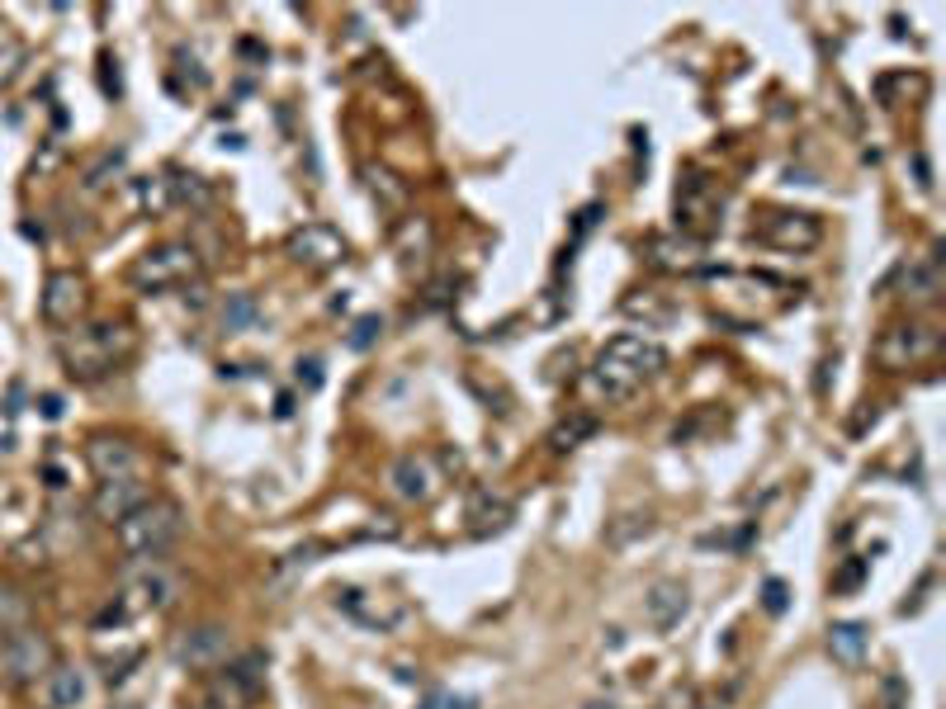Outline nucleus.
<instances>
[{"label":"nucleus","instance_id":"obj_32","mask_svg":"<svg viewBox=\"0 0 946 709\" xmlns=\"http://www.w3.org/2000/svg\"><path fill=\"white\" fill-rule=\"evenodd\" d=\"M378 331H384V318H360L355 331H351V345L355 351H370V345L378 341Z\"/></svg>","mask_w":946,"mask_h":709},{"label":"nucleus","instance_id":"obj_31","mask_svg":"<svg viewBox=\"0 0 946 709\" xmlns=\"http://www.w3.org/2000/svg\"><path fill=\"white\" fill-rule=\"evenodd\" d=\"M649 530H653V516H649V511H629V516H620V520H615V525L606 530V540L620 549V544L635 540V534H649Z\"/></svg>","mask_w":946,"mask_h":709},{"label":"nucleus","instance_id":"obj_19","mask_svg":"<svg viewBox=\"0 0 946 709\" xmlns=\"http://www.w3.org/2000/svg\"><path fill=\"white\" fill-rule=\"evenodd\" d=\"M719 195L710 185H701V180H691L682 195H676V223L682 228H696V232H710V228H719Z\"/></svg>","mask_w":946,"mask_h":709},{"label":"nucleus","instance_id":"obj_26","mask_svg":"<svg viewBox=\"0 0 946 709\" xmlns=\"http://www.w3.org/2000/svg\"><path fill=\"white\" fill-rule=\"evenodd\" d=\"M828 653L843 662V667H857L861 662V653H866V629L861 624H833L828 629Z\"/></svg>","mask_w":946,"mask_h":709},{"label":"nucleus","instance_id":"obj_37","mask_svg":"<svg viewBox=\"0 0 946 709\" xmlns=\"http://www.w3.org/2000/svg\"><path fill=\"white\" fill-rule=\"evenodd\" d=\"M596 218H602V203H587V209L578 213V236H587V232H592V223H596Z\"/></svg>","mask_w":946,"mask_h":709},{"label":"nucleus","instance_id":"obj_20","mask_svg":"<svg viewBox=\"0 0 946 709\" xmlns=\"http://www.w3.org/2000/svg\"><path fill=\"white\" fill-rule=\"evenodd\" d=\"M899 284H904V298L909 303H937L942 298V261L937 256H923V261H909L904 270H899Z\"/></svg>","mask_w":946,"mask_h":709},{"label":"nucleus","instance_id":"obj_9","mask_svg":"<svg viewBox=\"0 0 946 709\" xmlns=\"http://www.w3.org/2000/svg\"><path fill=\"white\" fill-rule=\"evenodd\" d=\"M440 487H446V459L440 454H398L388 464V492L407 507H426Z\"/></svg>","mask_w":946,"mask_h":709},{"label":"nucleus","instance_id":"obj_35","mask_svg":"<svg viewBox=\"0 0 946 709\" xmlns=\"http://www.w3.org/2000/svg\"><path fill=\"white\" fill-rule=\"evenodd\" d=\"M762 596H767L762 606H767L771 614H781V610H785V581H767V591H762Z\"/></svg>","mask_w":946,"mask_h":709},{"label":"nucleus","instance_id":"obj_15","mask_svg":"<svg viewBox=\"0 0 946 709\" xmlns=\"http://www.w3.org/2000/svg\"><path fill=\"white\" fill-rule=\"evenodd\" d=\"M691 610V591L686 581L676 577H658L649 591H644V620H649V629H658V634H668V629L682 624V614Z\"/></svg>","mask_w":946,"mask_h":709},{"label":"nucleus","instance_id":"obj_33","mask_svg":"<svg viewBox=\"0 0 946 709\" xmlns=\"http://www.w3.org/2000/svg\"><path fill=\"white\" fill-rule=\"evenodd\" d=\"M880 709H909V690H904V682H899V676H886V682H880Z\"/></svg>","mask_w":946,"mask_h":709},{"label":"nucleus","instance_id":"obj_27","mask_svg":"<svg viewBox=\"0 0 946 709\" xmlns=\"http://www.w3.org/2000/svg\"><path fill=\"white\" fill-rule=\"evenodd\" d=\"M365 180H370V195H374L378 203H384V209H393V213H403V209H407V180H398L388 166H370V170H365Z\"/></svg>","mask_w":946,"mask_h":709},{"label":"nucleus","instance_id":"obj_23","mask_svg":"<svg viewBox=\"0 0 946 709\" xmlns=\"http://www.w3.org/2000/svg\"><path fill=\"white\" fill-rule=\"evenodd\" d=\"M133 199H138L142 218H162V213H170V203H176V189H170L166 176H147V180H133Z\"/></svg>","mask_w":946,"mask_h":709},{"label":"nucleus","instance_id":"obj_4","mask_svg":"<svg viewBox=\"0 0 946 709\" xmlns=\"http://www.w3.org/2000/svg\"><path fill=\"white\" fill-rule=\"evenodd\" d=\"M53 662H57V649L38 624L20 629V634H6L0 639V686H10V690L38 686L53 672Z\"/></svg>","mask_w":946,"mask_h":709},{"label":"nucleus","instance_id":"obj_18","mask_svg":"<svg viewBox=\"0 0 946 709\" xmlns=\"http://www.w3.org/2000/svg\"><path fill=\"white\" fill-rule=\"evenodd\" d=\"M86 672L81 667H67V662H53V672L38 682V696H43V709H76L86 700Z\"/></svg>","mask_w":946,"mask_h":709},{"label":"nucleus","instance_id":"obj_24","mask_svg":"<svg viewBox=\"0 0 946 709\" xmlns=\"http://www.w3.org/2000/svg\"><path fill=\"white\" fill-rule=\"evenodd\" d=\"M256 318H261V308H256V298H251V293H228L223 308H218V326H223L228 336H242V331H251V326H256Z\"/></svg>","mask_w":946,"mask_h":709},{"label":"nucleus","instance_id":"obj_8","mask_svg":"<svg viewBox=\"0 0 946 709\" xmlns=\"http://www.w3.org/2000/svg\"><path fill=\"white\" fill-rule=\"evenodd\" d=\"M331 606L341 614H351L355 624L374 629V634H398V629L413 624V606L393 591H365V587H337L331 591Z\"/></svg>","mask_w":946,"mask_h":709},{"label":"nucleus","instance_id":"obj_34","mask_svg":"<svg viewBox=\"0 0 946 709\" xmlns=\"http://www.w3.org/2000/svg\"><path fill=\"white\" fill-rule=\"evenodd\" d=\"M861 577H866V558H857V563H847V567H843V573H838V577H833V591H851V587H857V581H861Z\"/></svg>","mask_w":946,"mask_h":709},{"label":"nucleus","instance_id":"obj_10","mask_svg":"<svg viewBox=\"0 0 946 709\" xmlns=\"http://www.w3.org/2000/svg\"><path fill=\"white\" fill-rule=\"evenodd\" d=\"M86 308H90V284L86 275L76 270H53L43 279V293H38V312L47 326L57 331H72L86 322Z\"/></svg>","mask_w":946,"mask_h":709},{"label":"nucleus","instance_id":"obj_11","mask_svg":"<svg viewBox=\"0 0 946 709\" xmlns=\"http://www.w3.org/2000/svg\"><path fill=\"white\" fill-rule=\"evenodd\" d=\"M752 236L762 246H777V251H814L824 242V223L804 209H771V213L757 218Z\"/></svg>","mask_w":946,"mask_h":709},{"label":"nucleus","instance_id":"obj_5","mask_svg":"<svg viewBox=\"0 0 946 709\" xmlns=\"http://www.w3.org/2000/svg\"><path fill=\"white\" fill-rule=\"evenodd\" d=\"M189 279H199V251L185 242H162L129 265V284L142 293H166V289H189Z\"/></svg>","mask_w":946,"mask_h":709},{"label":"nucleus","instance_id":"obj_14","mask_svg":"<svg viewBox=\"0 0 946 709\" xmlns=\"http://www.w3.org/2000/svg\"><path fill=\"white\" fill-rule=\"evenodd\" d=\"M86 464L100 483H119V478H142V454L138 445L119 435H90L86 440Z\"/></svg>","mask_w":946,"mask_h":709},{"label":"nucleus","instance_id":"obj_17","mask_svg":"<svg viewBox=\"0 0 946 709\" xmlns=\"http://www.w3.org/2000/svg\"><path fill=\"white\" fill-rule=\"evenodd\" d=\"M512 511H516V501L502 492V487H473L469 492V507H464V520H469V530L473 534H487V530H502L512 520Z\"/></svg>","mask_w":946,"mask_h":709},{"label":"nucleus","instance_id":"obj_39","mask_svg":"<svg viewBox=\"0 0 946 709\" xmlns=\"http://www.w3.org/2000/svg\"><path fill=\"white\" fill-rule=\"evenodd\" d=\"M43 417H47V421L62 417V398H57V392H47V398H43Z\"/></svg>","mask_w":946,"mask_h":709},{"label":"nucleus","instance_id":"obj_28","mask_svg":"<svg viewBox=\"0 0 946 709\" xmlns=\"http://www.w3.org/2000/svg\"><path fill=\"white\" fill-rule=\"evenodd\" d=\"M123 162H129V156H123L119 147H114V152H100V156H95V162H90V170L81 176L86 195H100V189H109V185H114V180L123 176Z\"/></svg>","mask_w":946,"mask_h":709},{"label":"nucleus","instance_id":"obj_13","mask_svg":"<svg viewBox=\"0 0 946 709\" xmlns=\"http://www.w3.org/2000/svg\"><path fill=\"white\" fill-rule=\"evenodd\" d=\"M228 653H232V634H228V624H213V620L185 629L176 639V649H170L176 667H185V672H213L228 662Z\"/></svg>","mask_w":946,"mask_h":709},{"label":"nucleus","instance_id":"obj_30","mask_svg":"<svg viewBox=\"0 0 946 709\" xmlns=\"http://www.w3.org/2000/svg\"><path fill=\"white\" fill-rule=\"evenodd\" d=\"M426 246H431V228H426V218H403V228H398V256L403 261L426 256Z\"/></svg>","mask_w":946,"mask_h":709},{"label":"nucleus","instance_id":"obj_41","mask_svg":"<svg viewBox=\"0 0 946 709\" xmlns=\"http://www.w3.org/2000/svg\"><path fill=\"white\" fill-rule=\"evenodd\" d=\"M587 709H615V705H587Z\"/></svg>","mask_w":946,"mask_h":709},{"label":"nucleus","instance_id":"obj_6","mask_svg":"<svg viewBox=\"0 0 946 709\" xmlns=\"http://www.w3.org/2000/svg\"><path fill=\"white\" fill-rule=\"evenodd\" d=\"M180 581L166 573L162 558H133V567L123 573V587H119V601L114 610L123 620H133V614H152V610H166L176 601Z\"/></svg>","mask_w":946,"mask_h":709},{"label":"nucleus","instance_id":"obj_3","mask_svg":"<svg viewBox=\"0 0 946 709\" xmlns=\"http://www.w3.org/2000/svg\"><path fill=\"white\" fill-rule=\"evenodd\" d=\"M180 534H185V511H180V501H170V497L142 501L133 516L119 520V544L129 558H162L176 549Z\"/></svg>","mask_w":946,"mask_h":709},{"label":"nucleus","instance_id":"obj_16","mask_svg":"<svg viewBox=\"0 0 946 709\" xmlns=\"http://www.w3.org/2000/svg\"><path fill=\"white\" fill-rule=\"evenodd\" d=\"M156 492H152V483L147 478H119V483H100L95 487V516L100 520H109V525H119L123 516H133L142 501H152Z\"/></svg>","mask_w":946,"mask_h":709},{"label":"nucleus","instance_id":"obj_38","mask_svg":"<svg viewBox=\"0 0 946 709\" xmlns=\"http://www.w3.org/2000/svg\"><path fill=\"white\" fill-rule=\"evenodd\" d=\"M298 378H304L308 388H322V365L318 359H308V365H298Z\"/></svg>","mask_w":946,"mask_h":709},{"label":"nucleus","instance_id":"obj_25","mask_svg":"<svg viewBox=\"0 0 946 709\" xmlns=\"http://www.w3.org/2000/svg\"><path fill=\"white\" fill-rule=\"evenodd\" d=\"M24 67H29V47H24V38L14 34L6 20H0V86H14Z\"/></svg>","mask_w":946,"mask_h":709},{"label":"nucleus","instance_id":"obj_22","mask_svg":"<svg viewBox=\"0 0 946 709\" xmlns=\"http://www.w3.org/2000/svg\"><path fill=\"white\" fill-rule=\"evenodd\" d=\"M29 624H34V601L14 581H0V634H20Z\"/></svg>","mask_w":946,"mask_h":709},{"label":"nucleus","instance_id":"obj_7","mask_svg":"<svg viewBox=\"0 0 946 709\" xmlns=\"http://www.w3.org/2000/svg\"><path fill=\"white\" fill-rule=\"evenodd\" d=\"M876 365L880 369H913V365H927V359L942 355V331L933 322H894L876 336L871 345Z\"/></svg>","mask_w":946,"mask_h":709},{"label":"nucleus","instance_id":"obj_12","mask_svg":"<svg viewBox=\"0 0 946 709\" xmlns=\"http://www.w3.org/2000/svg\"><path fill=\"white\" fill-rule=\"evenodd\" d=\"M345 236L337 228L327 223H304L298 232H289V242H284V256H289L294 265H304V270L322 275V270H337V265L345 261Z\"/></svg>","mask_w":946,"mask_h":709},{"label":"nucleus","instance_id":"obj_2","mask_svg":"<svg viewBox=\"0 0 946 709\" xmlns=\"http://www.w3.org/2000/svg\"><path fill=\"white\" fill-rule=\"evenodd\" d=\"M138 351V331L123 318H105V322H81L72 331H62L57 355L76 384H95V378L114 374L123 359Z\"/></svg>","mask_w":946,"mask_h":709},{"label":"nucleus","instance_id":"obj_36","mask_svg":"<svg viewBox=\"0 0 946 709\" xmlns=\"http://www.w3.org/2000/svg\"><path fill=\"white\" fill-rule=\"evenodd\" d=\"M913 176H919V189H933V170H927L923 152H913Z\"/></svg>","mask_w":946,"mask_h":709},{"label":"nucleus","instance_id":"obj_29","mask_svg":"<svg viewBox=\"0 0 946 709\" xmlns=\"http://www.w3.org/2000/svg\"><path fill=\"white\" fill-rule=\"evenodd\" d=\"M596 431V421L587 417V412H573L568 421H559L554 431H549V450H559V454H568V450H578L582 440H587Z\"/></svg>","mask_w":946,"mask_h":709},{"label":"nucleus","instance_id":"obj_21","mask_svg":"<svg viewBox=\"0 0 946 709\" xmlns=\"http://www.w3.org/2000/svg\"><path fill=\"white\" fill-rule=\"evenodd\" d=\"M649 251H653L649 261L658 270H701V246L691 242V236H682V242H676V236H658Z\"/></svg>","mask_w":946,"mask_h":709},{"label":"nucleus","instance_id":"obj_40","mask_svg":"<svg viewBox=\"0 0 946 709\" xmlns=\"http://www.w3.org/2000/svg\"><path fill=\"white\" fill-rule=\"evenodd\" d=\"M189 709H218V705H213V700H204V696H199V700H195V705H189Z\"/></svg>","mask_w":946,"mask_h":709},{"label":"nucleus","instance_id":"obj_1","mask_svg":"<svg viewBox=\"0 0 946 709\" xmlns=\"http://www.w3.org/2000/svg\"><path fill=\"white\" fill-rule=\"evenodd\" d=\"M662 369H668V351H662L658 341L639 336V331H625V336L606 341V351L596 355V365L587 374V388L596 392V398H606V402H625V398H635L649 378H658Z\"/></svg>","mask_w":946,"mask_h":709}]
</instances>
